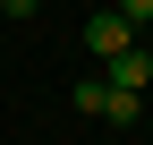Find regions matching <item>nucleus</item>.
Listing matches in <instances>:
<instances>
[{
  "label": "nucleus",
  "instance_id": "nucleus-5",
  "mask_svg": "<svg viewBox=\"0 0 153 145\" xmlns=\"http://www.w3.org/2000/svg\"><path fill=\"white\" fill-rule=\"evenodd\" d=\"M119 17L128 26H153V0H119Z\"/></svg>",
  "mask_w": 153,
  "mask_h": 145
},
{
  "label": "nucleus",
  "instance_id": "nucleus-1",
  "mask_svg": "<svg viewBox=\"0 0 153 145\" xmlns=\"http://www.w3.org/2000/svg\"><path fill=\"white\" fill-rule=\"evenodd\" d=\"M85 51H94V60L111 68L119 51H136V26H128L119 9H94V17H85Z\"/></svg>",
  "mask_w": 153,
  "mask_h": 145
},
{
  "label": "nucleus",
  "instance_id": "nucleus-2",
  "mask_svg": "<svg viewBox=\"0 0 153 145\" xmlns=\"http://www.w3.org/2000/svg\"><path fill=\"white\" fill-rule=\"evenodd\" d=\"M102 77H111V85H128V94H145V85H153V60H145V51H119Z\"/></svg>",
  "mask_w": 153,
  "mask_h": 145
},
{
  "label": "nucleus",
  "instance_id": "nucleus-4",
  "mask_svg": "<svg viewBox=\"0 0 153 145\" xmlns=\"http://www.w3.org/2000/svg\"><path fill=\"white\" fill-rule=\"evenodd\" d=\"M102 94H111L102 77H76V85H68V102H76V111H94V120H102Z\"/></svg>",
  "mask_w": 153,
  "mask_h": 145
},
{
  "label": "nucleus",
  "instance_id": "nucleus-3",
  "mask_svg": "<svg viewBox=\"0 0 153 145\" xmlns=\"http://www.w3.org/2000/svg\"><path fill=\"white\" fill-rule=\"evenodd\" d=\"M111 85V77H102ZM102 120H119V128H128V120H145V94H128V85H111V94H102Z\"/></svg>",
  "mask_w": 153,
  "mask_h": 145
},
{
  "label": "nucleus",
  "instance_id": "nucleus-7",
  "mask_svg": "<svg viewBox=\"0 0 153 145\" xmlns=\"http://www.w3.org/2000/svg\"><path fill=\"white\" fill-rule=\"evenodd\" d=\"M145 120H153V94H145Z\"/></svg>",
  "mask_w": 153,
  "mask_h": 145
},
{
  "label": "nucleus",
  "instance_id": "nucleus-6",
  "mask_svg": "<svg viewBox=\"0 0 153 145\" xmlns=\"http://www.w3.org/2000/svg\"><path fill=\"white\" fill-rule=\"evenodd\" d=\"M0 9H9V17H34V9H43V0H0Z\"/></svg>",
  "mask_w": 153,
  "mask_h": 145
}]
</instances>
